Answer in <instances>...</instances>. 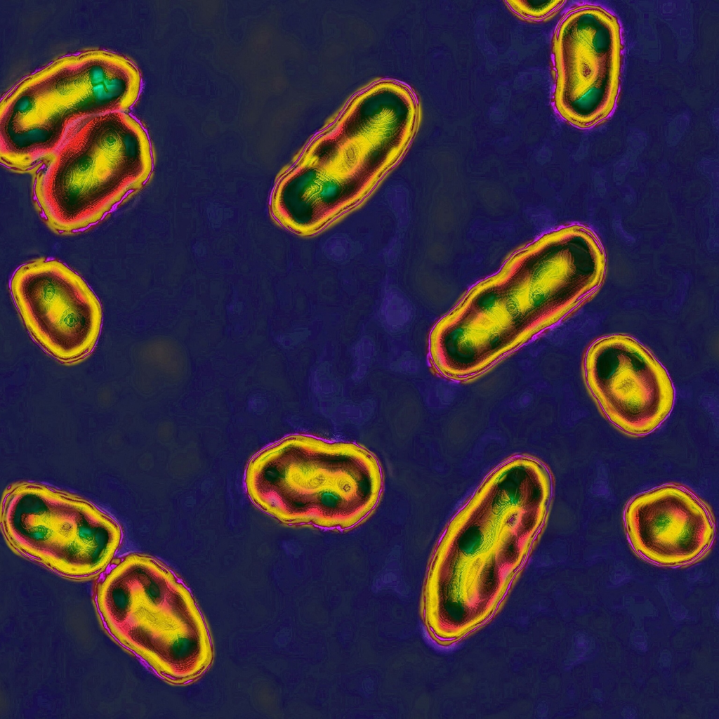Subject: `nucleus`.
<instances>
[{
    "mask_svg": "<svg viewBox=\"0 0 719 719\" xmlns=\"http://www.w3.org/2000/svg\"><path fill=\"white\" fill-rule=\"evenodd\" d=\"M624 520L633 549L662 565H680L700 556L715 534L711 517L687 490L665 485L635 496Z\"/></svg>",
    "mask_w": 719,
    "mask_h": 719,
    "instance_id": "nucleus-9",
    "label": "nucleus"
},
{
    "mask_svg": "<svg viewBox=\"0 0 719 719\" xmlns=\"http://www.w3.org/2000/svg\"><path fill=\"white\" fill-rule=\"evenodd\" d=\"M244 482L254 503L283 522L341 528L367 515L381 485L377 463L364 450L303 436L260 451Z\"/></svg>",
    "mask_w": 719,
    "mask_h": 719,
    "instance_id": "nucleus-2",
    "label": "nucleus"
},
{
    "mask_svg": "<svg viewBox=\"0 0 719 719\" xmlns=\"http://www.w3.org/2000/svg\"><path fill=\"white\" fill-rule=\"evenodd\" d=\"M616 19L605 10L574 11L561 27L559 79L567 117L582 126L604 119L613 108L619 86L620 37Z\"/></svg>",
    "mask_w": 719,
    "mask_h": 719,
    "instance_id": "nucleus-8",
    "label": "nucleus"
},
{
    "mask_svg": "<svg viewBox=\"0 0 719 719\" xmlns=\"http://www.w3.org/2000/svg\"><path fill=\"white\" fill-rule=\"evenodd\" d=\"M141 77L119 54L88 51L60 58L18 84L0 105V158L25 171L51 158L88 119L125 112Z\"/></svg>",
    "mask_w": 719,
    "mask_h": 719,
    "instance_id": "nucleus-1",
    "label": "nucleus"
},
{
    "mask_svg": "<svg viewBox=\"0 0 719 719\" xmlns=\"http://www.w3.org/2000/svg\"><path fill=\"white\" fill-rule=\"evenodd\" d=\"M10 289L29 334L48 354L70 364L92 352L102 307L78 274L57 260L38 259L15 271Z\"/></svg>",
    "mask_w": 719,
    "mask_h": 719,
    "instance_id": "nucleus-5",
    "label": "nucleus"
},
{
    "mask_svg": "<svg viewBox=\"0 0 719 719\" xmlns=\"http://www.w3.org/2000/svg\"><path fill=\"white\" fill-rule=\"evenodd\" d=\"M2 527L20 552L76 578L104 569L121 539L117 522L94 506L37 484L7 494Z\"/></svg>",
    "mask_w": 719,
    "mask_h": 719,
    "instance_id": "nucleus-4",
    "label": "nucleus"
},
{
    "mask_svg": "<svg viewBox=\"0 0 719 719\" xmlns=\"http://www.w3.org/2000/svg\"><path fill=\"white\" fill-rule=\"evenodd\" d=\"M341 185L334 179H328L324 182L319 190V197L324 201L335 198L340 192Z\"/></svg>",
    "mask_w": 719,
    "mask_h": 719,
    "instance_id": "nucleus-10",
    "label": "nucleus"
},
{
    "mask_svg": "<svg viewBox=\"0 0 719 719\" xmlns=\"http://www.w3.org/2000/svg\"><path fill=\"white\" fill-rule=\"evenodd\" d=\"M584 372L606 416L627 433L652 432L672 410L675 390L666 370L631 336L613 334L593 342Z\"/></svg>",
    "mask_w": 719,
    "mask_h": 719,
    "instance_id": "nucleus-7",
    "label": "nucleus"
},
{
    "mask_svg": "<svg viewBox=\"0 0 719 719\" xmlns=\"http://www.w3.org/2000/svg\"><path fill=\"white\" fill-rule=\"evenodd\" d=\"M152 170L147 135L125 112L77 128L36 176L34 194L47 223L62 232L100 221L140 188Z\"/></svg>",
    "mask_w": 719,
    "mask_h": 719,
    "instance_id": "nucleus-3",
    "label": "nucleus"
},
{
    "mask_svg": "<svg viewBox=\"0 0 719 719\" xmlns=\"http://www.w3.org/2000/svg\"><path fill=\"white\" fill-rule=\"evenodd\" d=\"M176 582L156 560L130 555L103 577L95 595L101 619L111 635L165 672L174 664L171 646L176 616L171 588Z\"/></svg>",
    "mask_w": 719,
    "mask_h": 719,
    "instance_id": "nucleus-6",
    "label": "nucleus"
}]
</instances>
